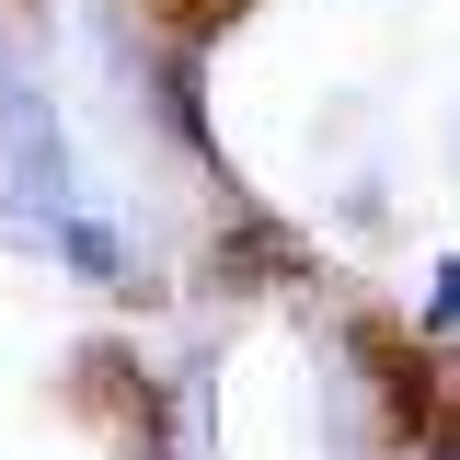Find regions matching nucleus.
<instances>
[{
  "label": "nucleus",
  "mask_w": 460,
  "mask_h": 460,
  "mask_svg": "<svg viewBox=\"0 0 460 460\" xmlns=\"http://www.w3.org/2000/svg\"><path fill=\"white\" fill-rule=\"evenodd\" d=\"M449 460H460V449H449Z\"/></svg>",
  "instance_id": "f257e3e1"
}]
</instances>
